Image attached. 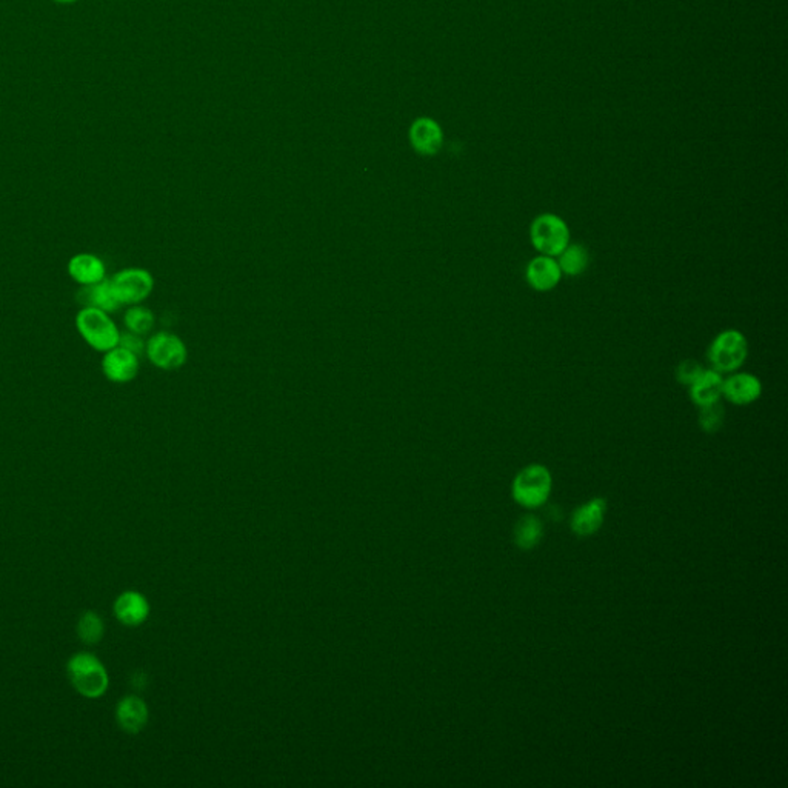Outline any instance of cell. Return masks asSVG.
<instances>
[{"instance_id": "obj_1", "label": "cell", "mask_w": 788, "mask_h": 788, "mask_svg": "<svg viewBox=\"0 0 788 788\" xmlns=\"http://www.w3.org/2000/svg\"><path fill=\"white\" fill-rule=\"evenodd\" d=\"M77 333L90 348L105 353L119 346L120 329L111 314L99 308L82 307L74 319Z\"/></svg>"}, {"instance_id": "obj_2", "label": "cell", "mask_w": 788, "mask_h": 788, "mask_svg": "<svg viewBox=\"0 0 788 788\" xmlns=\"http://www.w3.org/2000/svg\"><path fill=\"white\" fill-rule=\"evenodd\" d=\"M66 671L71 684L82 696L98 699L109 690V673L94 654H74L66 665Z\"/></svg>"}, {"instance_id": "obj_3", "label": "cell", "mask_w": 788, "mask_h": 788, "mask_svg": "<svg viewBox=\"0 0 788 788\" xmlns=\"http://www.w3.org/2000/svg\"><path fill=\"white\" fill-rule=\"evenodd\" d=\"M707 356L713 370L721 374L738 372L749 356V342L738 329H725L713 339Z\"/></svg>"}, {"instance_id": "obj_4", "label": "cell", "mask_w": 788, "mask_h": 788, "mask_svg": "<svg viewBox=\"0 0 788 788\" xmlns=\"http://www.w3.org/2000/svg\"><path fill=\"white\" fill-rule=\"evenodd\" d=\"M530 241L536 251L557 258L570 243V228L557 215L544 213L531 222Z\"/></svg>"}, {"instance_id": "obj_5", "label": "cell", "mask_w": 788, "mask_h": 788, "mask_svg": "<svg viewBox=\"0 0 788 788\" xmlns=\"http://www.w3.org/2000/svg\"><path fill=\"white\" fill-rule=\"evenodd\" d=\"M551 492V475L544 465L525 467L513 482L516 503L527 508H536L546 503Z\"/></svg>"}, {"instance_id": "obj_6", "label": "cell", "mask_w": 788, "mask_h": 788, "mask_svg": "<svg viewBox=\"0 0 788 788\" xmlns=\"http://www.w3.org/2000/svg\"><path fill=\"white\" fill-rule=\"evenodd\" d=\"M113 286L114 294L118 297L122 307H130L142 303L150 297L154 288V279L152 273L144 268L131 267L118 271L109 279Z\"/></svg>"}, {"instance_id": "obj_7", "label": "cell", "mask_w": 788, "mask_h": 788, "mask_svg": "<svg viewBox=\"0 0 788 788\" xmlns=\"http://www.w3.org/2000/svg\"><path fill=\"white\" fill-rule=\"evenodd\" d=\"M145 353L153 365L161 370H176L187 362V346L178 336L161 331L146 340Z\"/></svg>"}, {"instance_id": "obj_8", "label": "cell", "mask_w": 788, "mask_h": 788, "mask_svg": "<svg viewBox=\"0 0 788 788\" xmlns=\"http://www.w3.org/2000/svg\"><path fill=\"white\" fill-rule=\"evenodd\" d=\"M139 367H141L139 356L120 346L105 351L101 362L103 376L113 383H128L135 381Z\"/></svg>"}, {"instance_id": "obj_9", "label": "cell", "mask_w": 788, "mask_h": 788, "mask_svg": "<svg viewBox=\"0 0 788 788\" xmlns=\"http://www.w3.org/2000/svg\"><path fill=\"white\" fill-rule=\"evenodd\" d=\"M761 394L762 382L751 372H734L729 378H723L722 398L733 406H750L761 398Z\"/></svg>"}, {"instance_id": "obj_10", "label": "cell", "mask_w": 788, "mask_h": 788, "mask_svg": "<svg viewBox=\"0 0 788 788\" xmlns=\"http://www.w3.org/2000/svg\"><path fill=\"white\" fill-rule=\"evenodd\" d=\"M561 267L557 264L556 258L539 254L535 259H531L525 270V279L529 285L539 293L555 290L562 279Z\"/></svg>"}, {"instance_id": "obj_11", "label": "cell", "mask_w": 788, "mask_h": 788, "mask_svg": "<svg viewBox=\"0 0 788 788\" xmlns=\"http://www.w3.org/2000/svg\"><path fill=\"white\" fill-rule=\"evenodd\" d=\"M68 276L81 286L94 285L107 279V267L98 254L77 253L68 260Z\"/></svg>"}, {"instance_id": "obj_12", "label": "cell", "mask_w": 788, "mask_h": 788, "mask_svg": "<svg viewBox=\"0 0 788 788\" xmlns=\"http://www.w3.org/2000/svg\"><path fill=\"white\" fill-rule=\"evenodd\" d=\"M410 142L419 154L433 156L442 148V130L434 120L422 118L411 125Z\"/></svg>"}, {"instance_id": "obj_13", "label": "cell", "mask_w": 788, "mask_h": 788, "mask_svg": "<svg viewBox=\"0 0 788 788\" xmlns=\"http://www.w3.org/2000/svg\"><path fill=\"white\" fill-rule=\"evenodd\" d=\"M114 615L124 626H141L150 615V604L141 593L125 591L114 602Z\"/></svg>"}, {"instance_id": "obj_14", "label": "cell", "mask_w": 788, "mask_h": 788, "mask_svg": "<svg viewBox=\"0 0 788 788\" xmlns=\"http://www.w3.org/2000/svg\"><path fill=\"white\" fill-rule=\"evenodd\" d=\"M723 376L716 370H705L699 374V378L690 385V399L695 406L707 407L714 402H719L722 398Z\"/></svg>"}, {"instance_id": "obj_15", "label": "cell", "mask_w": 788, "mask_h": 788, "mask_svg": "<svg viewBox=\"0 0 788 788\" xmlns=\"http://www.w3.org/2000/svg\"><path fill=\"white\" fill-rule=\"evenodd\" d=\"M607 501L602 497H596L593 501L585 503L572 514V530L574 535L590 536L600 530L604 522Z\"/></svg>"}, {"instance_id": "obj_16", "label": "cell", "mask_w": 788, "mask_h": 788, "mask_svg": "<svg viewBox=\"0 0 788 788\" xmlns=\"http://www.w3.org/2000/svg\"><path fill=\"white\" fill-rule=\"evenodd\" d=\"M77 302L82 307H92L103 310L107 313H114L120 310L119 301L114 294L113 286L109 279L94 284V285L81 286V290L77 293Z\"/></svg>"}, {"instance_id": "obj_17", "label": "cell", "mask_w": 788, "mask_h": 788, "mask_svg": "<svg viewBox=\"0 0 788 788\" xmlns=\"http://www.w3.org/2000/svg\"><path fill=\"white\" fill-rule=\"evenodd\" d=\"M116 719L127 733H139L148 722V707L141 697H124L116 708Z\"/></svg>"}, {"instance_id": "obj_18", "label": "cell", "mask_w": 788, "mask_h": 788, "mask_svg": "<svg viewBox=\"0 0 788 788\" xmlns=\"http://www.w3.org/2000/svg\"><path fill=\"white\" fill-rule=\"evenodd\" d=\"M557 264L561 267L562 275L574 276L582 275L589 268V250L582 243H568L565 250L556 258Z\"/></svg>"}, {"instance_id": "obj_19", "label": "cell", "mask_w": 788, "mask_h": 788, "mask_svg": "<svg viewBox=\"0 0 788 788\" xmlns=\"http://www.w3.org/2000/svg\"><path fill=\"white\" fill-rule=\"evenodd\" d=\"M544 536L542 522L536 516H524L514 527V544L522 550H531Z\"/></svg>"}, {"instance_id": "obj_20", "label": "cell", "mask_w": 788, "mask_h": 788, "mask_svg": "<svg viewBox=\"0 0 788 788\" xmlns=\"http://www.w3.org/2000/svg\"><path fill=\"white\" fill-rule=\"evenodd\" d=\"M154 314L150 308L144 307L141 303L130 305L124 314V325L127 331L135 335L145 336L154 327Z\"/></svg>"}, {"instance_id": "obj_21", "label": "cell", "mask_w": 788, "mask_h": 788, "mask_svg": "<svg viewBox=\"0 0 788 788\" xmlns=\"http://www.w3.org/2000/svg\"><path fill=\"white\" fill-rule=\"evenodd\" d=\"M105 632L102 617L94 613V611H85L79 619L77 624V635L82 639V643L87 645H96L101 643Z\"/></svg>"}, {"instance_id": "obj_22", "label": "cell", "mask_w": 788, "mask_h": 788, "mask_svg": "<svg viewBox=\"0 0 788 788\" xmlns=\"http://www.w3.org/2000/svg\"><path fill=\"white\" fill-rule=\"evenodd\" d=\"M699 427L705 433H716L722 428L725 422V410L721 402H714L712 406L701 407L699 411Z\"/></svg>"}, {"instance_id": "obj_23", "label": "cell", "mask_w": 788, "mask_h": 788, "mask_svg": "<svg viewBox=\"0 0 788 788\" xmlns=\"http://www.w3.org/2000/svg\"><path fill=\"white\" fill-rule=\"evenodd\" d=\"M702 372H704V367H702L699 362L695 361V359H686V361L680 362L678 368H676V379L682 385L690 387L691 383L699 378V374Z\"/></svg>"}, {"instance_id": "obj_24", "label": "cell", "mask_w": 788, "mask_h": 788, "mask_svg": "<svg viewBox=\"0 0 788 788\" xmlns=\"http://www.w3.org/2000/svg\"><path fill=\"white\" fill-rule=\"evenodd\" d=\"M144 336L135 335V333H130V331H125V333H120L119 346H124L127 350L131 351V353H135V355H141L142 351H145L146 342H144L142 339Z\"/></svg>"}, {"instance_id": "obj_25", "label": "cell", "mask_w": 788, "mask_h": 788, "mask_svg": "<svg viewBox=\"0 0 788 788\" xmlns=\"http://www.w3.org/2000/svg\"><path fill=\"white\" fill-rule=\"evenodd\" d=\"M56 2H60V4H70V2H74V0H56Z\"/></svg>"}]
</instances>
